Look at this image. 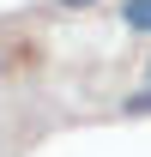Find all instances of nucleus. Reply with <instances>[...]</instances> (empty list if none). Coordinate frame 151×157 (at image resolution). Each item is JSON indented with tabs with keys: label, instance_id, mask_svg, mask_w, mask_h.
<instances>
[{
	"label": "nucleus",
	"instance_id": "f257e3e1",
	"mask_svg": "<svg viewBox=\"0 0 151 157\" xmlns=\"http://www.w3.org/2000/svg\"><path fill=\"white\" fill-rule=\"evenodd\" d=\"M121 18H127V30H151V0H127Z\"/></svg>",
	"mask_w": 151,
	"mask_h": 157
},
{
	"label": "nucleus",
	"instance_id": "f03ea898",
	"mask_svg": "<svg viewBox=\"0 0 151 157\" xmlns=\"http://www.w3.org/2000/svg\"><path fill=\"white\" fill-rule=\"evenodd\" d=\"M60 6H91V0H60Z\"/></svg>",
	"mask_w": 151,
	"mask_h": 157
}]
</instances>
